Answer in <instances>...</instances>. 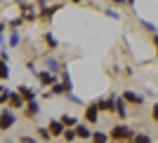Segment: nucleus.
<instances>
[{"label":"nucleus","instance_id":"1","mask_svg":"<svg viewBox=\"0 0 158 143\" xmlns=\"http://www.w3.org/2000/svg\"><path fill=\"white\" fill-rule=\"evenodd\" d=\"M17 124V113L14 108H2L0 110V131H10Z\"/></svg>","mask_w":158,"mask_h":143},{"label":"nucleus","instance_id":"2","mask_svg":"<svg viewBox=\"0 0 158 143\" xmlns=\"http://www.w3.org/2000/svg\"><path fill=\"white\" fill-rule=\"evenodd\" d=\"M109 138H113V141H132L135 138V129H130L125 124H118V127H113L109 131Z\"/></svg>","mask_w":158,"mask_h":143},{"label":"nucleus","instance_id":"3","mask_svg":"<svg viewBox=\"0 0 158 143\" xmlns=\"http://www.w3.org/2000/svg\"><path fill=\"white\" fill-rule=\"evenodd\" d=\"M35 78H38V82H40L43 87H50V85L54 82V80H59V75L45 68V71H38V73H35Z\"/></svg>","mask_w":158,"mask_h":143},{"label":"nucleus","instance_id":"4","mask_svg":"<svg viewBox=\"0 0 158 143\" xmlns=\"http://www.w3.org/2000/svg\"><path fill=\"white\" fill-rule=\"evenodd\" d=\"M116 96H118V94H111V96H106V99H99V101H97V108H99L102 113H113Z\"/></svg>","mask_w":158,"mask_h":143},{"label":"nucleus","instance_id":"5","mask_svg":"<svg viewBox=\"0 0 158 143\" xmlns=\"http://www.w3.org/2000/svg\"><path fill=\"white\" fill-rule=\"evenodd\" d=\"M7 103H10V108L17 110V108H24L26 101H24V96H21L19 91H12V89H10V99H7Z\"/></svg>","mask_w":158,"mask_h":143},{"label":"nucleus","instance_id":"6","mask_svg":"<svg viewBox=\"0 0 158 143\" xmlns=\"http://www.w3.org/2000/svg\"><path fill=\"white\" fill-rule=\"evenodd\" d=\"M97 120H99V108H97V103H87V106H85V122L94 124Z\"/></svg>","mask_w":158,"mask_h":143},{"label":"nucleus","instance_id":"7","mask_svg":"<svg viewBox=\"0 0 158 143\" xmlns=\"http://www.w3.org/2000/svg\"><path fill=\"white\" fill-rule=\"evenodd\" d=\"M43 64H45V68H47V71L57 73V75H59V73H61V68H64V66H61V61H59V59H54V56H45V59H43Z\"/></svg>","mask_w":158,"mask_h":143},{"label":"nucleus","instance_id":"8","mask_svg":"<svg viewBox=\"0 0 158 143\" xmlns=\"http://www.w3.org/2000/svg\"><path fill=\"white\" fill-rule=\"evenodd\" d=\"M26 117L28 120H33V117H38L40 115V103H38V99H33V101H26Z\"/></svg>","mask_w":158,"mask_h":143},{"label":"nucleus","instance_id":"9","mask_svg":"<svg viewBox=\"0 0 158 143\" xmlns=\"http://www.w3.org/2000/svg\"><path fill=\"white\" fill-rule=\"evenodd\" d=\"M120 96L125 99V103H135V106H142V103H144V96H139L137 91H130V89H125Z\"/></svg>","mask_w":158,"mask_h":143},{"label":"nucleus","instance_id":"10","mask_svg":"<svg viewBox=\"0 0 158 143\" xmlns=\"http://www.w3.org/2000/svg\"><path fill=\"white\" fill-rule=\"evenodd\" d=\"M113 110H116V115H118L120 120H125V117H127V106H125V99H123V96H116Z\"/></svg>","mask_w":158,"mask_h":143},{"label":"nucleus","instance_id":"11","mask_svg":"<svg viewBox=\"0 0 158 143\" xmlns=\"http://www.w3.org/2000/svg\"><path fill=\"white\" fill-rule=\"evenodd\" d=\"M61 5H50V7H45V10H40L38 12V19H43V21H52V17L57 14V10H59Z\"/></svg>","mask_w":158,"mask_h":143},{"label":"nucleus","instance_id":"12","mask_svg":"<svg viewBox=\"0 0 158 143\" xmlns=\"http://www.w3.org/2000/svg\"><path fill=\"white\" fill-rule=\"evenodd\" d=\"M76 136L83 138V141H92V131H90V127L87 124H76Z\"/></svg>","mask_w":158,"mask_h":143},{"label":"nucleus","instance_id":"13","mask_svg":"<svg viewBox=\"0 0 158 143\" xmlns=\"http://www.w3.org/2000/svg\"><path fill=\"white\" fill-rule=\"evenodd\" d=\"M47 129H50V134H52V138L61 136V131H64V124H61V120H50V124H47Z\"/></svg>","mask_w":158,"mask_h":143},{"label":"nucleus","instance_id":"14","mask_svg":"<svg viewBox=\"0 0 158 143\" xmlns=\"http://www.w3.org/2000/svg\"><path fill=\"white\" fill-rule=\"evenodd\" d=\"M17 91L24 96V101H33V99H35V89L28 87V85H19V87H17Z\"/></svg>","mask_w":158,"mask_h":143},{"label":"nucleus","instance_id":"15","mask_svg":"<svg viewBox=\"0 0 158 143\" xmlns=\"http://www.w3.org/2000/svg\"><path fill=\"white\" fill-rule=\"evenodd\" d=\"M7 45L10 47H19L21 45V35H19V28H12V33H10V35H7Z\"/></svg>","mask_w":158,"mask_h":143},{"label":"nucleus","instance_id":"16","mask_svg":"<svg viewBox=\"0 0 158 143\" xmlns=\"http://www.w3.org/2000/svg\"><path fill=\"white\" fill-rule=\"evenodd\" d=\"M61 138L64 141H76V127H64V131H61Z\"/></svg>","mask_w":158,"mask_h":143},{"label":"nucleus","instance_id":"17","mask_svg":"<svg viewBox=\"0 0 158 143\" xmlns=\"http://www.w3.org/2000/svg\"><path fill=\"white\" fill-rule=\"evenodd\" d=\"M43 38H45V42H47V47H52V49H57V47H59V40L54 38V33H50L47 31L45 35H43Z\"/></svg>","mask_w":158,"mask_h":143},{"label":"nucleus","instance_id":"18","mask_svg":"<svg viewBox=\"0 0 158 143\" xmlns=\"http://www.w3.org/2000/svg\"><path fill=\"white\" fill-rule=\"evenodd\" d=\"M59 120H61L64 127H76V124H78V117H76V115H61Z\"/></svg>","mask_w":158,"mask_h":143},{"label":"nucleus","instance_id":"19","mask_svg":"<svg viewBox=\"0 0 158 143\" xmlns=\"http://www.w3.org/2000/svg\"><path fill=\"white\" fill-rule=\"evenodd\" d=\"M24 21H26V19H24V14H17L14 19H10V21H7V28H19L21 24H24Z\"/></svg>","mask_w":158,"mask_h":143},{"label":"nucleus","instance_id":"20","mask_svg":"<svg viewBox=\"0 0 158 143\" xmlns=\"http://www.w3.org/2000/svg\"><path fill=\"white\" fill-rule=\"evenodd\" d=\"M38 138L40 141H52V134H50V129H47V127H38Z\"/></svg>","mask_w":158,"mask_h":143},{"label":"nucleus","instance_id":"21","mask_svg":"<svg viewBox=\"0 0 158 143\" xmlns=\"http://www.w3.org/2000/svg\"><path fill=\"white\" fill-rule=\"evenodd\" d=\"M0 80H10V66L2 59H0Z\"/></svg>","mask_w":158,"mask_h":143},{"label":"nucleus","instance_id":"22","mask_svg":"<svg viewBox=\"0 0 158 143\" xmlns=\"http://www.w3.org/2000/svg\"><path fill=\"white\" fill-rule=\"evenodd\" d=\"M132 141H137V143H151L153 138L146 136V134H135V138H132Z\"/></svg>","mask_w":158,"mask_h":143},{"label":"nucleus","instance_id":"23","mask_svg":"<svg viewBox=\"0 0 158 143\" xmlns=\"http://www.w3.org/2000/svg\"><path fill=\"white\" fill-rule=\"evenodd\" d=\"M64 96H66V99H69V101H71V103H78V106H85V103H83V99H78V96H73V91H66Z\"/></svg>","mask_w":158,"mask_h":143},{"label":"nucleus","instance_id":"24","mask_svg":"<svg viewBox=\"0 0 158 143\" xmlns=\"http://www.w3.org/2000/svg\"><path fill=\"white\" fill-rule=\"evenodd\" d=\"M92 141H109V134H104V131H92Z\"/></svg>","mask_w":158,"mask_h":143},{"label":"nucleus","instance_id":"25","mask_svg":"<svg viewBox=\"0 0 158 143\" xmlns=\"http://www.w3.org/2000/svg\"><path fill=\"white\" fill-rule=\"evenodd\" d=\"M142 26H144V28H146L149 33H156V26H153V24H149L146 19H142Z\"/></svg>","mask_w":158,"mask_h":143},{"label":"nucleus","instance_id":"26","mask_svg":"<svg viewBox=\"0 0 158 143\" xmlns=\"http://www.w3.org/2000/svg\"><path fill=\"white\" fill-rule=\"evenodd\" d=\"M106 17H111V19H120V14L116 12V10H111V7L106 10Z\"/></svg>","mask_w":158,"mask_h":143},{"label":"nucleus","instance_id":"27","mask_svg":"<svg viewBox=\"0 0 158 143\" xmlns=\"http://www.w3.org/2000/svg\"><path fill=\"white\" fill-rule=\"evenodd\" d=\"M26 68H28V71H31V73H38V71H35V61H33V59H31V61H28V64H26Z\"/></svg>","mask_w":158,"mask_h":143},{"label":"nucleus","instance_id":"28","mask_svg":"<svg viewBox=\"0 0 158 143\" xmlns=\"http://www.w3.org/2000/svg\"><path fill=\"white\" fill-rule=\"evenodd\" d=\"M19 141H24V143H33L35 138H33V136H19Z\"/></svg>","mask_w":158,"mask_h":143},{"label":"nucleus","instance_id":"29","mask_svg":"<svg viewBox=\"0 0 158 143\" xmlns=\"http://www.w3.org/2000/svg\"><path fill=\"white\" fill-rule=\"evenodd\" d=\"M35 2H38V10H45L47 7V0H35Z\"/></svg>","mask_w":158,"mask_h":143},{"label":"nucleus","instance_id":"30","mask_svg":"<svg viewBox=\"0 0 158 143\" xmlns=\"http://www.w3.org/2000/svg\"><path fill=\"white\" fill-rule=\"evenodd\" d=\"M153 120H156V122H158V103L153 106Z\"/></svg>","mask_w":158,"mask_h":143},{"label":"nucleus","instance_id":"31","mask_svg":"<svg viewBox=\"0 0 158 143\" xmlns=\"http://www.w3.org/2000/svg\"><path fill=\"white\" fill-rule=\"evenodd\" d=\"M113 5H127V0H111Z\"/></svg>","mask_w":158,"mask_h":143},{"label":"nucleus","instance_id":"32","mask_svg":"<svg viewBox=\"0 0 158 143\" xmlns=\"http://www.w3.org/2000/svg\"><path fill=\"white\" fill-rule=\"evenodd\" d=\"M5 28H7V21H0V33H5Z\"/></svg>","mask_w":158,"mask_h":143},{"label":"nucleus","instance_id":"33","mask_svg":"<svg viewBox=\"0 0 158 143\" xmlns=\"http://www.w3.org/2000/svg\"><path fill=\"white\" fill-rule=\"evenodd\" d=\"M5 89H7V87H5V85H2V82H0V91H5Z\"/></svg>","mask_w":158,"mask_h":143},{"label":"nucleus","instance_id":"34","mask_svg":"<svg viewBox=\"0 0 158 143\" xmlns=\"http://www.w3.org/2000/svg\"><path fill=\"white\" fill-rule=\"evenodd\" d=\"M153 42H156V47H158V35H153Z\"/></svg>","mask_w":158,"mask_h":143},{"label":"nucleus","instance_id":"35","mask_svg":"<svg viewBox=\"0 0 158 143\" xmlns=\"http://www.w3.org/2000/svg\"><path fill=\"white\" fill-rule=\"evenodd\" d=\"M127 5H135V0H127Z\"/></svg>","mask_w":158,"mask_h":143},{"label":"nucleus","instance_id":"36","mask_svg":"<svg viewBox=\"0 0 158 143\" xmlns=\"http://www.w3.org/2000/svg\"><path fill=\"white\" fill-rule=\"evenodd\" d=\"M73 2H83V0H73Z\"/></svg>","mask_w":158,"mask_h":143}]
</instances>
